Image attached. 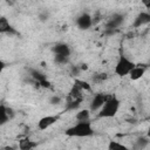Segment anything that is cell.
I'll use <instances>...</instances> for the list:
<instances>
[{"mask_svg": "<svg viewBox=\"0 0 150 150\" xmlns=\"http://www.w3.org/2000/svg\"><path fill=\"white\" fill-rule=\"evenodd\" d=\"M64 134L68 137H90L94 135V129L90 120L77 121V123L66 129Z\"/></svg>", "mask_w": 150, "mask_h": 150, "instance_id": "cell-1", "label": "cell"}, {"mask_svg": "<svg viewBox=\"0 0 150 150\" xmlns=\"http://www.w3.org/2000/svg\"><path fill=\"white\" fill-rule=\"evenodd\" d=\"M121 101L116 95H109L108 100L103 103L97 112V117L100 118H111L115 117L120 110Z\"/></svg>", "mask_w": 150, "mask_h": 150, "instance_id": "cell-2", "label": "cell"}, {"mask_svg": "<svg viewBox=\"0 0 150 150\" xmlns=\"http://www.w3.org/2000/svg\"><path fill=\"white\" fill-rule=\"evenodd\" d=\"M135 62L132 60H130L128 56H125L124 54H121L118 56V60L116 62V66H115V74L120 77H124V76H128L130 70L135 67Z\"/></svg>", "mask_w": 150, "mask_h": 150, "instance_id": "cell-3", "label": "cell"}, {"mask_svg": "<svg viewBox=\"0 0 150 150\" xmlns=\"http://www.w3.org/2000/svg\"><path fill=\"white\" fill-rule=\"evenodd\" d=\"M109 97V94H104V93H97L94 95L91 102H90V105H89V110L91 112H95V111H98L100 108L103 105V103L108 100Z\"/></svg>", "mask_w": 150, "mask_h": 150, "instance_id": "cell-4", "label": "cell"}, {"mask_svg": "<svg viewBox=\"0 0 150 150\" xmlns=\"http://www.w3.org/2000/svg\"><path fill=\"white\" fill-rule=\"evenodd\" d=\"M60 116L59 115H47L41 117L38 121V129L39 130H46L48 128H50L52 125H54L57 121H59Z\"/></svg>", "mask_w": 150, "mask_h": 150, "instance_id": "cell-5", "label": "cell"}, {"mask_svg": "<svg viewBox=\"0 0 150 150\" xmlns=\"http://www.w3.org/2000/svg\"><path fill=\"white\" fill-rule=\"evenodd\" d=\"M76 26L82 29L87 30L93 26V18L89 13H82L76 18Z\"/></svg>", "mask_w": 150, "mask_h": 150, "instance_id": "cell-6", "label": "cell"}, {"mask_svg": "<svg viewBox=\"0 0 150 150\" xmlns=\"http://www.w3.org/2000/svg\"><path fill=\"white\" fill-rule=\"evenodd\" d=\"M148 70V64H144V63H136L135 67L130 70L129 73V77L131 81H137L139 79L143 77V75L145 74V71Z\"/></svg>", "mask_w": 150, "mask_h": 150, "instance_id": "cell-7", "label": "cell"}, {"mask_svg": "<svg viewBox=\"0 0 150 150\" xmlns=\"http://www.w3.org/2000/svg\"><path fill=\"white\" fill-rule=\"evenodd\" d=\"M124 21V15L120 14V13H114L109 20L105 23V28H111V29H117Z\"/></svg>", "mask_w": 150, "mask_h": 150, "instance_id": "cell-8", "label": "cell"}, {"mask_svg": "<svg viewBox=\"0 0 150 150\" xmlns=\"http://www.w3.org/2000/svg\"><path fill=\"white\" fill-rule=\"evenodd\" d=\"M149 22H150V13L149 12H141L134 19L132 27L134 28H141L142 26H145Z\"/></svg>", "mask_w": 150, "mask_h": 150, "instance_id": "cell-9", "label": "cell"}, {"mask_svg": "<svg viewBox=\"0 0 150 150\" xmlns=\"http://www.w3.org/2000/svg\"><path fill=\"white\" fill-rule=\"evenodd\" d=\"M52 52L54 53V55H64V56H70L71 49L69 47V45L64 43V42H57L52 47Z\"/></svg>", "mask_w": 150, "mask_h": 150, "instance_id": "cell-10", "label": "cell"}, {"mask_svg": "<svg viewBox=\"0 0 150 150\" xmlns=\"http://www.w3.org/2000/svg\"><path fill=\"white\" fill-rule=\"evenodd\" d=\"M0 34H16L6 16H0Z\"/></svg>", "mask_w": 150, "mask_h": 150, "instance_id": "cell-11", "label": "cell"}, {"mask_svg": "<svg viewBox=\"0 0 150 150\" xmlns=\"http://www.w3.org/2000/svg\"><path fill=\"white\" fill-rule=\"evenodd\" d=\"M36 146H38V142L32 141L28 137H23V138L19 139V149H21V150H32Z\"/></svg>", "mask_w": 150, "mask_h": 150, "instance_id": "cell-12", "label": "cell"}, {"mask_svg": "<svg viewBox=\"0 0 150 150\" xmlns=\"http://www.w3.org/2000/svg\"><path fill=\"white\" fill-rule=\"evenodd\" d=\"M82 102H83V98H70V97H68V100L66 102V110L67 111L76 110L82 104Z\"/></svg>", "mask_w": 150, "mask_h": 150, "instance_id": "cell-13", "label": "cell"}, {"mask_svg": "<svg viewBox=\"0 0 150 150\" xmlns=\"http://www.w3.org/2000/svg\"><path fill=\"white\" fill-rule=\"evenodd\" d=\"M68 97H70V98H83V90L76 83H74L73 87L69 90Z\"/></svg>", "mask_w": 150, "mask_h": 150, "instance_id": "cell-14", "label": "cell"}, {"mask_svg": "<svg viewBox=\"0 0 150 150\" xmlns=\"http://www.w3.org/2000/svg\"><path fill=\"white\" fill-rule=\"evenodd\" d=\"M90 110L89 109H81L76 112L75 115V120L76 121H88L90 120Z\"/></svg>", "mask_w": 150, "mask_h": 150, "instance_id": "cell-15", "label": "cell"}, {"mask_svg": "<svg viewBox=\"0 0 150 150\" xmlns=\"http://www.w3.org/2000/svg\"><path fill=\"white\" fill-rule=\"evenodd\" d=\"M9 120L11 118L7 114V107L5 104H0V127L6 124Z\"/></svg>", "mask_w": 150, "mask_h": 150, "instance_id": "cell-16", "label": "cell"}, {"mask_svg": "<svg viewBox=\"0 0 150 150\" xmlns=\"http://www.w3.org/2000/svg\"><path fill=\"white\" fill-rule=\"evenodd\" d=\"M29 74H30V76L33 77V80L35 81V82H41L42 80H45V79H47V76L45 75V74H42L41 71H39V70H36V69H29Z\"/></svg>", "mask_w": 150, "mask_h": 150, "instance_id": "cell-17", "label": "cell"}, {"mask_svg": "<svg viewBox=\"0 0 150 150\" xmlns=\"http://www.w3.org/2000/svg\"><path fill=\"white\" fill-rule=\"evenodd\" d=\"M83 91H91V84L88 82V81H84V80H80V79H75V82Z\"/></svg>", "mask_w": 150, "mask_h": 150, "instance_id": "cell-18", "label": "cell"}, {"mask_svg": "<svg viewBox=\"0 0 150 150\" xmlns=\"http://www.w3.org/2000/svg\"><path fill=\"white\" fill-rule=\"evenodd\" d=\"M108 149L109 150H127L128 146H125L122 143H118L117 141H110L108 144Z\"/></svg>", "mask_w": 150, "mask_h": 150, "instance_id": "cell-19", "label": "cell"}, {"mask_svg": "<svg viewBox=\"0 0 150 150\" xmlns=\"http://www.w3.org/2000/svg\"><path fill=\"white\" fill-rule=\"evenodd\" d=\"M148 144H149V138L148 137H139L136 141L135 149H144V148L148 146Z\"/></svg>", "mask_w": 150, "mask_h": 150, "instance_id": "cell-20", "label": "cell"}, {"mask_svg": "<svg viewBox=\"0 0 150 150\" xmlns=\"http://www.w3.org/2000/svg\"><path fill=\"white\" fill-rule=\"evenodd\" d=\"M54 61L56 64L63 66L67 64L69 62V56H64V55H54Z\"/></svg>", "mask_w": 150, "mask_h": 150, "instance_id": "cell-21", "label": "cell"}, {"mask_svg": "<svg viewBox=\"0 0 150 150\" xmlns=\"http://www.w3.org/2000/svg\"><path fill=\"white\" fill-rule=\"evenodd\" d=\"M108 79V74L107 73H97L93 76V82L94 83H101L103 81H105Z\"/></svg>", "mask_w": 150, "mask_h": 150, "instance_id": "cell-22", "label": "cell"}, {"mask_svg": "<svg viewBox=\"0 0 150 150\" xmlns=\"http://www.w3.org/2000/svg\"><path fill=\"white\" fill-rule=\"evenodd\" d=\"M81 71L82 70H81L80 66H71L70 67V75H73V76H79Z\"/></svg>", "mask_w": 150, "mask_h": 150, "instance_id": "cell-23", "label": "cell"}, {"mask_svg": "<svg viewBox=\"0 0 150 150\" xmlns=\"http://www.w3.org/2000/svg\"><path fill=\"white\" fill-rule=\"evenodd\" d=\"M61 101H62V98H61L59 95H53V96L49 98V103L53 104V105H55V104H60Z\"/></svg>", "mask_w": 150, "mask_h": 150, "instance_id": "cell-24", "label": "cell"}, {"mask_svg": "<svg viewBox=\"0 0 150 150\" xmlns=\"http://www.w3.org/2000/svg\"><path fill=\"white\" fill-rule=\"evenodd\" d=\"M7 114H8V116H9V118H11V120H12V118L15 116L14 110H13L12 108H9V107H7Z\"/></svg>", "mask_w": 150, "mask_h": 150, "instance_id": "cell-25", "label": "cell"}, {"mask_svg": "<svg viewBox=\"0 0 150 150\" xmlns=\"http://www.w3.org/2000/svg\"><path fill=\"white\" fill-rule=\"evenodd\" d=\"M39 18H40L41 21H46V20L48 19V13H46V12H45V13H41V14L39 15Z\"/></svg>", "mask_w": 150, "mask_h": 150, "instance_id": "cell-26", "label": "cell"}, {"mask_svg": "<svg viewBox=\"0 0 150 150\" xmlns=\"http://www.w3.org/2000/svg\"><path fill=\"white\" fill-rule=\"evenodd\" d=\"M141 2L144 5V7H145L146 9L150 8V0H141Z\"/></svg>", "mask_w": 150, "mask_h": 150, "instance_id": "cell-27", "label": "cell"}, {"mask_svg": "<svg viewBox=\"0 0 150 150\" xmlns=\"http://www.w3.org/2000/svg\"><path fill=\"white\" fill-rule=\"evenodd\" d=\"M6 68V63H5V61L4 60H1L0 59V74L4 71V69Z\"/></svg>", "mask_w": 150, "mask_h": 150, "instance_id": "cell-28", "label": "cell"}, {"mask_svg": "<svg viewBox=\"0 0 150 150\" xmlns=\"http://www.w3.org/2000/svg\"><path fill=\"white\" fill-rule=\"evenodd\" d=\"M80 68H81V70H87V69H88V64H87V63H82V64L80 66Z\"/></svg>", "mask_w": 150, "mask_h": 150, "instance_id": "cell-29", "label": "cell"}, {"mask_svg": "<svg viewBox=\"0 0 150 150\" xmlns=\"http://www.w3.org/2000/svg\"><path fill=\"white\" fill-rule=\"evenodd\" d=\"M2 1H5V2H9L11 0H2Z\"/></svg>", "mask_w": 150, "mask_h": 150, "instance_id": "cell-30", "label": "cell"}]
</instances>
